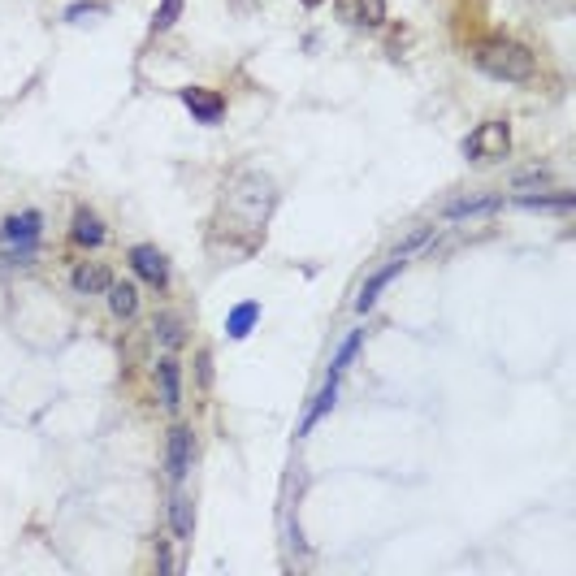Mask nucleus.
Returning <instances> with one entry per match:
<instances>
[{"instance_id": "obj_1", "label": "nucleus", "mask_w": 576, "mask_h": 576, "mask_svg": "<svg viewBox=\"0 0 576 576\" xmlns=\"http://www.w3.org/2000/svg\"><path fill=\"white\" fill-rule=\"evenodd\" d=\"M473 66L494 82H528L538 74V57L525 44L494 35V39H481L477 48H473Z\"/></svg>"}, {"instance_id": "obj_2", "label": "nucleus", "mask_w": 576, "mask_h": 576, "mask_svg": "<svg viewBox=\"0 0 576 576\" xmlns=\"http://www.w3.org/2000/svg\"><path fill=\"white\" fill-rule=\"evenodd\" d=\"M507 152H511V131H507V122H485V126H477V131L464 139V156H468V161L494 165V161H503Z\"/></svg>"}, {"instance_id": "obj_21", "label": "nucleus", "mask_w": 576, "mask_h": 576, "mask_svg": "<svg viewBox=\"0 0 576 576\" xmlns=\"http://www.w3.org/2000/svg\"><path fill=\"white\" fill-rule=\"evenodd\" d=\"M156 568H161V572H174V555H169V542H156Z\"/></svg>"}, {"instance_id": "obj_16", "label": "nucleus", "mask_w": 576, "mask_h": 576, "mask_svg": "<svg viewBox=\"0 0 576 576\" xmlns=\"http://www.w3.org/2000/svg\"><path fill=\"white\" fill-rule=\"evenodd\" d=\"M503 204V196H477V199H460V204H451L446 217H477V213H494Z\"/></svg>"}, {"instance_id": "obj_7", "label": "nucleus", "mask_w": 576, "mask_h": 576, "mask_svg": "<svg viewBox=\"0 0 576 576\" xmlns=\"http://www.w3.org/2000/svg\"><path fill=\"white\" fill-rule=\"evenodd\" d=\"M403 264H408V256H399V261H390L386 269H378L373 278L364 282V286H360V299H356V308H360V313H368V308L378 304V299H381V291H386V286H390V282H395L399 273H403Z\"/></svg>"}, {"instance_id": "obj_10", "label": "nucleus", "mask_w": 576, "mask_h": 576, "mask_svg": "<svg viewBox=\"0 0 576 576\" xmlns=\"http://www.w3.org/2000/svg\"><path fill=\"white\" fill-rule=\"evenodd\" d=\"M256 321H261V304H256V299H247V304L230 308V316H226V338H234V343H243L247 334L256 329Z\"/></svg>"}, {"instance_id": "obj_6", "label": "nucleus", "mask_w": 576, "mask_h": 576, "mask_svg": "<svg viewBox=\"0 0 576 576\" xmlns=\"http://www.w3.org/2000/svg\"><path fill=\"white\" fill-rule=\"evenodd\" d=\"M182 104L196 113V122H204V126H217L221 117H226V104H221V96H213L208 87H187L182 91Z\"/></svg>"}, {"instance_id": "obj_12", "label": "nucleus", "mask_w": 576, "mask_h": 576, "mask_svg": "<svg viewBox=\"0 0 576 576\" xmlns=\"http://www.w3.org/2000/svg\"><path fill=\"white\" fill-rule=\"evenodd\" d=\"M334 403H338V381H329V378H325V386H321V395L313 399V408H308V416H304L299 433H313V429L329 416V408H334Z\"/></svg>"}, {"instance_id": "obj_13", "label": "nucleus", "mask_w": 576, "mask_h": 576, "mask_svg": "<svg viewBox=\"0 0 576 576\" xmlns=\"http://www.w3.org/2000/svg\"><path fill=\"white\" fill-rule=\"evenodd\" d=\"M74 291H79V295H96V291H109V269H104V264H79V269H74Z\"/></svg>"}, {"instance_id": "obj_17", "label": "nucleus", "mask_w": 576, "mask_h": 576, "mask_svg": "<svg viewBox=\"0 0 576 576\" xmlns=\"http://www.w3.org/2000/svg\"><path fill=\"white\" fill-rule=\"evenodd\" d=\"M169 520H174V533H178V538H191V533H196V507H191L182 494L174 498V507H169Z\"/></svg>"}, {"instance_id": "obj_14", "label": "nucleus", "mask_w": 576, "mask_h": 576, "mask_svg": "<svg viewBox=\"0 0 576 576\" xmlns=\"http://www.w3.org/2000/svg\"><path fill=\"white\" fill-rule=\"evenodd\" d=\"M109 313L113 316H134L139 313V291L131 282H109Z\"/></svg>"}, {"instance_id": "obj_15", "label": "nucleus", "mask_w": 576, "mask_h": 576, "mask_svg": "<svg viewBox=\"0 0 576 576\" xmlns=\"http://www.w3.org/2000/svg\"><path fill=\"white\" fill-rule=\"evenodd\" d=\"M360 347H364V334L360 329H356V334H347L343 338V347H338V351H334V360H329V381H338L347 373V364L356 360V356H360Z\"/></svg>"}, {"instance_id": "obj_20", "label": "nucleus", "mask_w": 576, "mask_h": 576, "mask_svg": "<svg viewBox=\"0 0 576 576\" xmlns=\"http://www.w3.org/2000/svg\"><path fill=\"white\" fill-rule=\"evenodd\" d=\"M96 14H104V9L82 0V5H69V9H66V22H79V17H96Z\"/></svg>"}, {"instance_id": "obj_4", "label": "nucleus", "mask_w": 576, "mask_h": 576, "mask_svg": "<svg viewBox=\"0 0 576 576\" xmlns=\"http://www.w3.org/2000/svg\"><path fill=\"white\" fill-rule=\"evenodd\" d=\"M131 269L148 282V286H156V291L169 286V264H165V256L152 243H134L131 247Z\"/></svg>"}, {"instance_id": "obj_8", "label": "nucleus", "mask_w": 576, "mask_h": 576, "mask_svg": "<svg viewBox=\"0 0 576 576\" xmlns=\"http://www.w3.org/2000/svg\"><path fill=\"white\" fill-rule=\"evenodd\" d=\"M156 386H161V403L169 411L182 408V368L178 360H161L156 364Z\"/></svg>"}, {"instance_id": "obj_3", "label": "nucleus", "mask_w": 576, "mask_h": 576, "mask_svg": "<svg viewBox=\"0 0 576 576\" xmlns=\"http://www.w3.org/2000/svg\"><path fill=\"white\" fill-rule=\"evenodd\" d=\"M191 460H196V438H191L187 425H174L169 429V451H165V464H169V481H174V485L187 481Z\"/></svg>"}, {"instance_id": "obj_18", "label": "nucleus", "mask_w": 576, "mask_h": 576, "mask_svg": "<svg viewBox=\"0 0 576 576\" xmlns=\"http://www.w3.org/2000/svg\"><path fill=\"white\" fill-rule=\"evenodd\" d=\"M182 17V0H161V9L152 14V31H169Z\"/></svg>"}, {"instance_id": "obj_19", "label": "nucleus", "mask_w": 576, "mask_h": 576, "mask_svg": "<svg viewBox=\"0 0 576 576\" xmlns=\"http://www.w3.org/2000/svg\"><path fill=\"white\" fill-rule=\"evenodd\" d=\"M156 338L165 347H182V321L178 316H156Z\"/></svg>"}, {"instance_id": "obj_9", "label": "nucleus", "mask_w": 576, "mask_h": 576, "mask_svg": "<svg viewBox=\"0 0 576 576\" xmlns=\"http://www.w3.org/2000/svg\"><path fill=\"white\" fill-rule=\"evenodd\" d=\"M69 239H74L79 247H100L104 243V221H100L91 208H79L74 221H69Z\"/></svg>"}, {"instance_id": "obj_11", "label": "nucleus", "mask_w": 576, "mask_h": 576, "mask_svg": "<svg viewBox=\"0 0 576 576\" xmlns=\"http://www.w3.org/2000/svg\"><path fill=\"white\" fill-rule=\"evenodd\" d=\"M516 204L520 208H538V213H572V204L576 196L572 191H538V196H516Z\"/></svg>"}, {"instance_id": "obj_5", "label": "nucleus", "mask_w": 576, "mask_h": 576, "mask_svg": "<svg viewBox=\"0 0 576 576\" xmlns=\"http://www.w3.org/2000/svg\"><path fill=\"white\" fill-rule=\"evenodd\" d=\"M39 226H44V217L35 213V208H27L22 217H9V221L0 226V243H14L17 256H22V243L27 247L39 243Z\"/></svg>"}]
</instances>
